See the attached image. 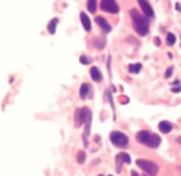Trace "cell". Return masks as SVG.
<instances>
[{"instance_id":"obj_1","label":"cell","mask_w":181,"mask_h":176,"mask_svg":"<svg viewBox=\"0 0 181 176\" xmlns=\"http://www.w3.org/2000/svg\"><path fill=\"white\" fill-rule=\"evenodd\" d=\"M130 18L133 21V29L138 35H146L149 32V24L146 21V18H143L137 10H130Z\"/></svg>"},{"instance_id":"obj_2","label":"cell","mask_w":181,"mask_h":176,"mask_svg":"<svg viewBox=\"0 0 181 176\" xmlns=\"http://www.w3.org/2000/svg\"><path fill=\"white\" fill-rule=\"evenodd\" d=\"M110 140H111V143L118 148H125L129 144L127 135H124L123 132H111V133H110Z\"/></svg>"},{"instance_id":"obj_3","label":"cell","mask_w":181,"mask_h":176,"mask_svg":"<svg viewBox=\"0 0 181 176\" xmlns=\"http://www.w3.org/2000/svg\"><path fill=\"white\" fill-rule=\"evenodd\" d=\"M137 165H138L143 171L149 173V175H156L157 170H159L156 163H154V162H149V160H141V159H140V160H137Z\"/></svg>"},{"instance_id":"obj_4","label":"cell","mask_w":181,"mask_h":176,"mask_svg":"<svg viewBox=\"0 0 181 176\" xmlns=\"http://www.w3.org/2000/svg\"><path fill=\"white\" fill-rule=\"evenodd\" d=\"M100 8L103 11H107V13L116 14L118 11H119V5H118L116 0H102V2H100Z\"/></svg>"},{"instance_id":"obj_5","label":"cell","mask_w":181,"mask_h":176,"mask_svg":"<svg viewBox=\"0 0 181 176\" xmlns=\"http://www.w3.org/2000/svg\"><path fill=\"white\" fill-rule=\"evenodd\" d=\"M83 122H90V111L88 108H80L76 111V126H81Z\"/></svg>"},{"instance_id":"obj_6","label":"cell","mask_w":181,"mask_h":176,"mask_svg":"<svg viewBox=\"0 0 181 176\" xmlns=\"http://www.w3.org/2000/svg\"><path fill=\"white\" fill-rule=\"evenodd\" d=\"M138 5L141 6V10H143V14L146 18L151 19L152 16H154V11H152V6L149 5V2L148 0H138Z\"/></svg>"},{"instance_id":"obj_7","label":"cell","mask_w":181,"mask_h":176,"mask_svg":"<svg viewBox=\"0 0 181 176\" xmlns=\"http://www.w3.org/2000/svg\"><path fill=\"white\" fill-rule=\"evenodd\" d=\"M159 144H160V138L154 133H149L146 141H145V146H148V148H157Z\"/></svg>"},{"instance_id":"obj_8","label":"cell","mask_w":181,"mask_h":176,"mask_svg":"<svg viewBox=\"0 0 181 176\" xmlns=\"http://www.w3.org/2000/svg\"><path fill=\"white\" fill-rule=\"evenodd\" d=\"M80 18H81V22H83V27H84V30H86V32H89L92 27H90V19L88 18V14L83 11V13L80 14Z\"/></svg>"},{"instance_id":"obj_9","label":"cell","mask_w":181,"mask_h":176,"mask_svg":"<svg viewBox=\"0 0 181 176\" xmlns=\"http://www.w3.org/2000/svg\"><path fill=\"white\" fill-rule=\"evenodd\" d=\"M95 21H97V24H99V26L102 27V29L105 30V32H110V30H111V26H110L108 22H107V19H105V18H102V16H97V19H95Z\"/></svg>"},{"instance_id":"obj_10","label":"cell","mask_w":181,"mask_h":176,"mask_svg":"<svg viewBox=\"0 0 181 176\" xmlns=\"http://www.w3.org/2000/svg\"><path fill=\"white\" fill-rule=\"evenodd\" d=\"M90 95V86L89 84H81V91H80V97L83 100H86Z\"/></svg>"},{"instance_id":"obj_11","label":"cell","mask_w":181,"mask_h":176,"mask_svg":"<svg viewBox=\"0 0 181 176\" xmlns=\"http://www.w3.org/2000/svg\"><path fill=\"white\" fill-rule=\"evenodd\" d=\"M159 130L162 132V133H170L172 132V124L167 122V121H162V122L159 124Z\"/></svg>"},{"instance_id":"obj_12","label":"cell","mask_w":181,"mask_h":176,"mask_svg":"<svg viewBox=\"0 0 181 176\" xmlns=\"http://www.w3.org/2000/svg\"><path fill=\"white\" fill-rule=\"evenodd\" d=\"M90 76H92V79L97 81V83H100V81H102V73H100V70L97 67L90 68Z\"/></svg>"},{"instance_id":"obj_13","label":"cell","mask_w":181,"mask_h":176,"mask_svg":"<svg viewBox=\"0 0 181 176\" xmlns=\"http://www.w3.org/2000/svg\"><path fill=\"white\" fill-rule=\"evenodd\" d=\"M121 162L129 163V162H130V155H129V154H125V152H123V154H119V155H118V170L121 168Z\"/></svg>"},{"instance_id":"obj_14","label":"cell","mask_w":181,"mask_h":176,"mask_svg":"<svg viewBox=\"0 0 181 176\" xmlns=\"http://www.w3.org/2000/svg\"><path fill=\"white\" fill-rule=\"evenodd\" d=\"M57 22H59V19H57V18L51 19V22L48 24V32H49V33H54V32H56V26H57Z\"/></svg>"},{"instance_id":"obj_15","label":"cell","mask_w":181,"mask_h":176,"mask_svg":"<svg viewBox=\"0 0 181 176\" xmlns=\"http://www.w3.org/2000/svg\"><path fill=\"white\" fill-rule=\"evenodd\" d=\"M88 10L90 13H95L97 10V0H88Z\"/></svg>"},{"instance_id":"obj_16","label":"cell","mask_w":181,"mask_h":176,"mask_svg":"<svg viewBox=\"0 0 181 176\" xmlns=\"http://www.w3.org/2000/svg\"><path fill=\"white\" fill-rule=\"evenodd\" d=\"M141 70V64H130L129 65V72L130 73H138Z\"/></svg>"},{"instance_id":"obj_17","label":"cell","mask_w":181,"mask_h":176,"mask_svg":"<svg viewBox=\"0 0 181 176\" xmlns=\"http://www.w3.org/2000/svg\"><path fill=\"white\" fill-rule=\"evenodd\" d=\"M175 41H176L175 35H173V33H167V43H168V45H175Z\"/></svg>"},{"instance_id":"obj_18","label":"cell","mask_w":181,"mask_h":176,"mask_svg":"<svg viewBox=\"0 0 181 176\" xmlns=\"http://www.w3.org/2000/svg\"><path fill=\"white\" fill-rule=\"evenodd\" d=\"M94 45H95V46H100V48H102V46L105 45L103 38H95V41H94Z\"/></svg>"},{"instance_id":"obj_19","label":"cell","mask_w":181,"mask_h":176,"mask_svg":"<svg viewBox=\"0 0 181 176\" xmlns=\"http://www.w3.org/2000/svg\"><path fill=\"white\" fill-rule=\"evenodd\" d=\"M78 162L84 163V152H78Z\"/></svg>"},{"instance_id":"obj_20","label":"cell","mask_w":181,"mask_h":176,"mask_svg":"<svg viewBox=\"0 0 181 176\" xmlns=\"http://www.w3.org/2000/svg\"><path fill=\"white\" fill-rule=\"evenodd\" d=\"M80 62H81V64H86V65H88V64H89V59L86 57V56H81V57H80Z\"/></svg>"},{"instance_id":"obj_21","label":"cell","mask_w":181,"mask_h":176,"mask_svg":"<svg viewBox=\"0 0 181 176\" xmlns=\"http://www.w3.org/2000/svg\"><path fill=\"white\" fill-rule=\"evenodd\" d=\"M172 73H173V68H168L167 72H165V78H170V76H172Z\"/></svg>"},{"instance_id":"obj_22","label":"cell","mask_w":181,"mask_h":176,"mask_svg":"<svg viewBox=\"0 0 181 176\" xmlns=\"http://www.w3.org/2000/svg\"><path fill=\"white\" fill-rule=\"evenodd\" d=\"M178 143H180V144H181V138H178Z\"/></svg>"}]
</instances>
